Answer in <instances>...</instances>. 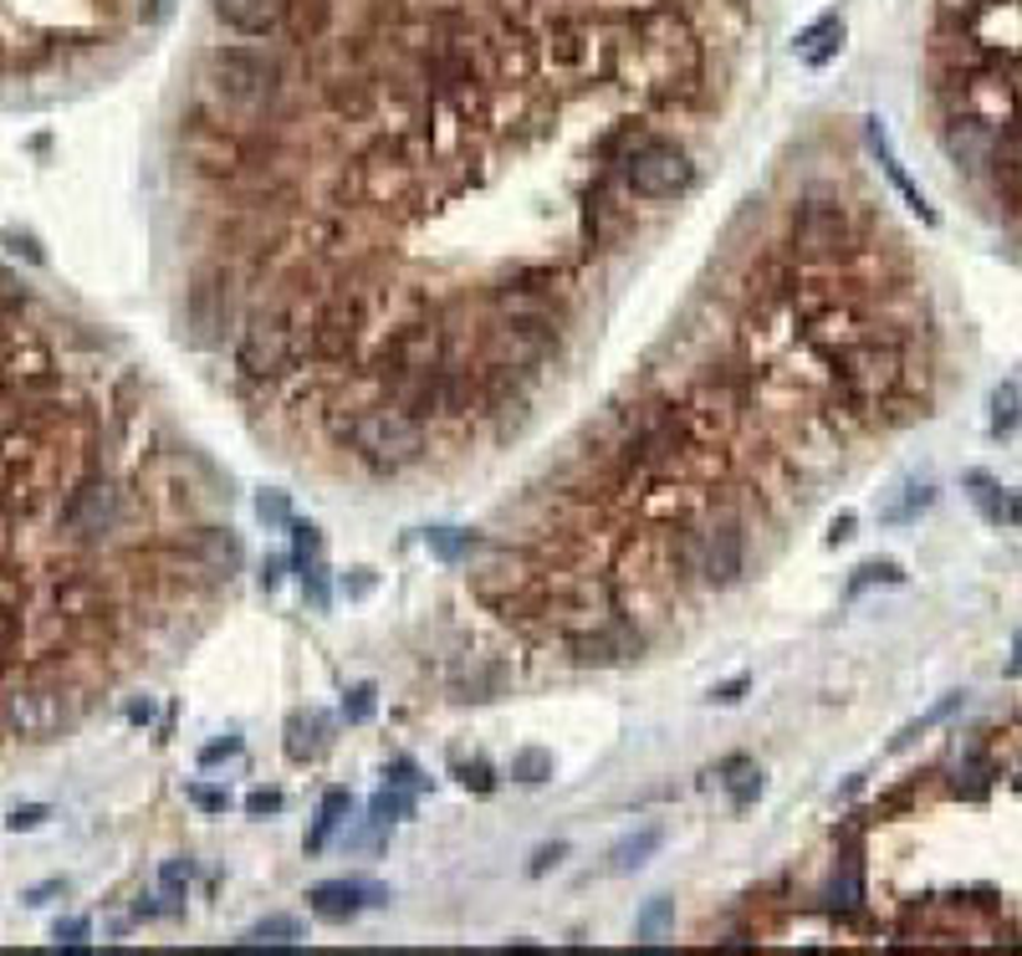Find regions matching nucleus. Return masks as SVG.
<instances>
[{"mask_svg":"<svg viewBox=\"0 0 1022 956\" xmlns=\"http://www.w3.org/2000/svg\"><path fill=\"white\" fill-rule=\"evenodd\" d=\"M205 67H211V87L236 108H261L281 93V62L256 46H215Z\"/></svg>","mask_w":1022,"mask_h":956,"instance_id":"obj_1","label":"nucleus"},{"mask_svg":"<svg viewBox=\"0 0 1022 956\" xmlns=\"http://www.w3.org/2000/svg\"><path fill=\"white\" fill-rule=\"evenodd\" d=\"M680 562H686V573H696L706 589H731V583L742 578V568H746L742 522L716 517V522H706L700 533H686V543H680Z\"/></svg>","mask_w":1022,"mask_h":956,"instance_id":"obj_2","label":"nucleus"},{"mask_svg":"<svg viewBox=\"0 0 1022 956\" xmlns=\"http://www.w3.org/2000/svg\"><path fill=\"white\" fill-rule=\"evenodd\" d=\"M348 440L364 461L389 465V471L394 465L420 461V450H424V430L409 409H364V415L348 425Z\"/></svg>","mask_w":1022,"mask_h":956,"instance_id":"obj_3","label":"nucleus"},{"mask_svg":"<svg viewBox=\"0 0 1022 956\" xmlns=\"http://www.w3.org/2000/svg\"><path fill=\"white\" fill-rule=\"evenodd\" d=\"M297 353H302V327L287 312H256L246 323V333H240L236 358L251 379H277V374H287L297 364Z\"/></svg>","mask_w":1022,"mask_h":956,"instance_id":"obj_4","label":"nucleus"},{"mask_svg":"<svg viewBox=\"0 0 1022 956\" xmlns=\"http://www.w3.org/2000/svg\"><path fill=\"white\" fill-rule=\"evenodd\" d=\"M624 180H630V190L639 200H675L696 184V164H690L686 149H675L665 139H649L624 159Z\"/></svg>","mask_w":1022,"mask_h":956,"instance_id":"obj_5","label":"nucleus"},{"mask_svg":"<svg viewBox=\"0 0 1022 956\" xmlns=\"http://www.w3.org/2000/svg\"><path fill=\"white\" fill-rule=\"evenodd\" d=\"M236 327V287L230 277H200L184 297V343L190 348H220Z\"/></svg>","mask_w":1022,"mask_h":956,"instance_id":"obj_6","label":"nucleus"},{"mask_svg":"<svg viewBox=\"0 0 1022 956\" xmlns=\"http://www.w3.org/2000/svg\"><path fill=\"white\" fill-rule=\"evenodd\" d=\"M62 527H67L77 543H103L108 533L123 527V492L112 486L108 476H87L77 492L62 506Z\"/></svg>","mask_w":1022,"mask_h":956,"instance_id":"obj_7","label":"nucleus"},{"mask_svg":"<svg viewBox=\"0 0 1022 956\" xmlns=\"http://www.w3.org/2000/svg\"><path fill=\"white\" fill-rule=\"evenodd\" d=\"M67 721H72L67 696H56V690H15V696H6V727L15 737H26V742L56 737Z\"/></svg>","mask_w":1022,"mask_h":956,"instance_id":"obj_8","label":"nucleus"},{"mask_svg":"<svg viewBox=\"0 0 1022 956\" xmlns=\"http://www.w3.org/2000/svg\"><path fill=\"white\" fill-rule=\"evenodd\" d=\"M793 236H798L803 251L813 256H833L849 240V211L843 205H824V200H813V205H803L798 221H793Z\"/></svg>","mask_w":1022,"mask_h":956,"instance_id":"obj_9","label":"nucleus"},{"mask_svg":"<svg viewBox=\"0 0 1022 956\" xmlns=\"http://www.w3.org/2000/svg\"><path fill=\"white\" fill-rule=\"evenodd\" d=\"M639 630H634L630 619H603L599 630H589V634H578L573 640V655L583 665H618V660H630V655H639Z\"/></svg>","mask_w":1022,"mask_h":956,"instance_id":"obj_10","label":"nucleus"},{"mask_svg":"<svg viewBox=\"0 0 1022 956\" xmlns=\"http://www.w3.org/2000/svg\"><path fill=\"white\" fill-rule=\"evenodd\" d=\"M384 900V885H364V880H323V885L308 890V905L318 921H353L364 905H378Z\"/></svg>","mask_w":1022,"mask_h":956,"instance_id":"obj_11","label":"nucleus"},{"mask_svg":"<svg viewBox=\"0 0 1022 956\" xmlns=\"http://www.w3.org/2000/svg\"><path fill=\"white\" fill-rule=\"evenodd\" d=\"M864 133H869V149H874V159H880V169H884V174H890V184H895V190H900V200H905V205H911V211L921 215L925 225H936V211L925 205V195H921V190H915V180H911V174H905V164H900V159H895V149H890V133H884V123H880V118H869V128H864Z\"/></svg>","mask_w":1022,"mask_h":956,"instance_id":"obj_12","label":"nucleus"},{"mask_svg":"<svg viewBox=\"0 0 1022 956\" xmlns=\"http://www.w3.org/2000/svg\"><path fill=\"white\" fill-rule=\"evenodd\" d=\"M215 15L246 36H267L287 21V0H215Z\"/></svg>","mask_w":1022,"mask_h":956,"instance_id":"obj_13","label":"nucleus"},{"mask_svg":"<svg viewBox=\"0 0 1022 956\" xmlns=\"http://www.w3.org/2000/svg\"><path fill=\"white\" fill-rule=\"evenodd\" d=\"M195 558L205 562L211 573L230 578L240 568V558H246V552H240V537L230 533V527H200V533H195Z\"/></svg>","mask_w":1022,"mask_h":956,"instance_id":"obj_14","label":"nucleus"},{"mask_svg":"<svg viewBox=\"0 0 1022 956\" xmlns=\"http://www.w3.org/2000/svg\"><path fill=\"white\" fill-rule=\"evenodd\" d=\"M839 46H843V21L839 15H818V21L798 36V56L808 62V67H828V62L839 56Z\"/></svg>","mask_w":1022,"mask_h":956,"instance_id":"obj_15","label":"nucleus"},{"mask_svg":"<svg viewBox=\"0 0 1022 956\" xmlns=\"http://www.w3.org/2000/svg\"><path fill=\"white\" fill-rule=\"evenodd\" d=\"M659 844H665V834H659L655 824H645V829L624 834V839L609 849V874H630V870H639V864H649Z\"/></svg>","mask_w":1022,"mask_h":956,"instance_id":"obj_16","label":"nucleus"},{"mask_svg":"<svg viewBox=\"0 0 1022 956\" xmlns=\"http://www.w3.org/2000/svg\"><path fill=\"white\" fill-rule=\"evenodd\" d=\"M716 777H721V787L731 793V803H736V808H752V803L762 798V767H756L752 758H727Z\"/></svg>","mask_w":1022,"mask_h":956,"instance_id":"obj_17","label":"nucleus"},{"mask_svg":"<svg viewBox=\"0 0 1022 956\" xmlns=\"http://www.w3.org/2000/svg\"><path fill=\"white\" fill-rule=\"evenodd\" d=\"M348 814H353L348 787H333V793L323 798V814H318V824H312V834H308V855H323L327 839H333V829H337V824H343Z\"/></svg>","mask_w":1022,"mask_h":956,"instance_id":"obj_18","label":"nucleus"},{"mask_svg":"<svg viewBox=\"0 0 1022 956\" xmlns=\"http://www.w3.org/2000/svg\"><path fill=\"white\" fill-rule=\"evenodd\" d=\"M930 502H936V492H930V486H915V481H911V486H900L895 502L880 506V522H890V527H905V522H915Z\"/></svg>","mask_w":1022,"mask_h":956,"instance_id":"obj_19","label":"nucleus"},{"mask_svg":"<svg viewBox=\"0 0 1022 956\" xmlns=\"http://www.w3.org/2000/svg\"><path fill=\"white\" fill-rule=\"evenodd\" d=\"M318 731H323V717H302V711H292L287 717V758L292 762H308L318 758Z\"/></svg>","mask_w":1022,"mask_h":956,"instance_id":"obj_20","label":"nucleus"},{"mask_svg":"<svg viewBox=\"0 0 1022 956\" xmlns=\"http://www.w3.org/2000/svg\"><path fill=\"white\" fill-rule=\"evenodd\" d=\"M971 502L981 506V517L997 522V527H1012V492L992 486L987 476H971Z\"/></svg>","mask_w":1022,"mask_h":956,"instance_id":"obj_21","label":"nucleus"},{"mask_svg":"<svg viewBox=\"0 0 1022 956\" xmlns=\"http://www.w3.org/2000/svg\"><path fill=\"white\" fill-rule=\"evenodd\" d=\"M1022 425V389L1018 384H997L992 389V436H1012Z\"/></svg>","mask_w":1022,"mask_h":956,"instance_id":"obj_22","label":"nucleus"},{"mask_svg":"<svg viewBox=\"0 0 1022 956\" xmlns=\"http://www.w3.org/2000/svg\"><path fill=\"white\" fill-rule=\"evenodd\" d=\"M670 926H675V900L655 895L645 911H639V921H634V936H639V942H659Z\"/></svg>","mask_w":1022,"mask_h":956,"instance_id":"obj_23","label":"nucleus"},{"mask_svg":"<svg viewBox=\"0 0 1022 956\" xmlns=\"http://www.w3.org/2000/svg\"><path fill=\"white\" fill-rule=\"evenodd\" d=\"M552 767H558V762H552V752H542V746H521L517 758H512V777H517V783H527V787L547 783V777H552Z\"/></svg>","mask_w":1022,"mask_h":956,"instance_id":"obj_24","label":"nucleus"},{"mask_svg":"<svg viewBox=\"0 0 1022 956\" xmlns=\"http://www.w3.org/2000/svg\"><path fill=\"white\" fill-rule=\"evenodd\" d=\"M430 552L434 558H445V562H461V558H471L476 552V537L471 533H455V527H430Z\"/></svg>","mask_w":1022,"mask_h":956,"instance_id":"obj_25","label":"nucleus"},{"mask_svg":"<svg viewBox=\"0 0 1022 956\" xmlns=\"http://www.w3.org/2000/svg\"><path fill=\"white\" fill-rule=\"evenodd\" d=\"M368 818H378V824L415 818V798H409L405 787H384V793H374V803H368Z\"/></svg>","mask_w":1022,"mask_h":956,"instance_id":"obj_26","label":"nucleus"},{"mask_svg":"<svg viewBox=\"0 0 1022 956\" xmlns=\"http://www.w3.org/2000/svg\"><path fill=\"white\" fill-rule=\"evenodd\" d=\"M828 900L839 905V911H859V900H864V890H859V864L849 859L839 874H833V885H828Z\"/></svg>","mask_w":1022,"mask_h":956,"instance_id":"obj_27","label":"nucleus"},{"mask_svg":"<svg viewBox=\"0 0 1022 956\" xmlns=\"http://www.w3.org/2000/svg\"><path fill=\"white\" fill-rule=\"evenodd\" d=\"M318 552H323V533H318L312 522H292V558H297V573H302L308 562H318Z\"/></svg>","mask_w":1022,"mask_h":956,"instance_id":"obj_28","label":"nucleus"},{"mask_svg":"<svg viewBox=\"0 0 1022 956\" xmlns=\"http://www.w3.org/2000/svg\"><path fill=\"white\" fill-rule=\"evenodd\" d=\"M251 942H281V946H292V942H302V921H292V915H267V921L251 931Z\"/></svg>","mask_w":1022,"mask_h":956,"instance_id":"obj_29","label":"nucleus"},{"mask_svg":"<svg viewBox=\"0 0 1022 956\" xmlns=\"http://www.w3.org/2000/svg\"><path fill=\"white\" fill-rule=\"evenodd\" d=\"M302 599H308L312 609H327V604H333V583H327V568H323V562H308V568H302Z\"/></svg>","mask_w":1022,"mask_h":956,"instance_id":"obj_30","label":"nucleus"},{"mask_svg":"<svg viewBox=\"0 0 1022 956\" xmlns=\"http://www.w3.org/2000/svg\"><path fill=\"white\" fill-rule=\"evenodd\" d=\"M869 583H905V573H900V562H890V558H884V562H864V568L854 573V583H849V593H864Z\"/></svg>","mask_w":1022,"mask_h":956,"instance_id":"obj_31","label":"nucleus"},{"mask_svg":"<svg viewBox=\"0 0 1022 956\" xmlns=\"http://www.w3.org/2000/svg\"><path fill=\"white\" fill-rule=\"evenodd\" d=\"M455 777H461V787L465 793H491L496 787V777H491V762H481V758H455Z\"/></svg>","mask_w":1022,"mask_h":956,"instance_id":"obj_32","label":"nucleus"},{"mask_svg":"<svg viewBox=\"0 0 1022 956\" xmlns=\"http://www.w3.org/2000/svg\"><path fill=\"white\" fill-rule=\"evenodd\" d=\"M256 517L267 522V527H292V502H287V492H261L256 496Z\"/></svg>","mask_w":1022,"mask_h":956,"instance_id":"obj_33","label":"nucleus"},{"mask_svg":"<svg viewBox=\"0 0 1022 956\" xmlns=\"http://www.w3.org/2000/svg\"><path fill=\"white\" fill-rule=\"evenodd\" d=\"M159 885H164V900H174V905H180L184 890H190V859H164V870H159Z\"/></svg>","mask_w":1022,"mask_h":956,"instance_id":"obj_34","label":"nucleus"},{"mask_svg":"<svg viewBox=\"0 0 1022 956\" xmlns=\"http://www.w3.org/2000/svg\"><path fill=\"white\" fill-rule=\"evenodd\" d=\"M956 706H961V696H946V701H940V706H936V711H925V717H921V721H911V727H905V731H900V737H895V746H911V742H915V737H921V731H930V727H936V721H946V717H951V711H956Z\"/></svg>","mask_w":1022,"mask_h":956,"instance_id":"obj_35","label":"nucleus"},{"mask_svg":"<svg viewBox=\"0 0 1022 956\" xmlns=\"http://www.w3.org/2000/svg\"><path fill=\"white\" fill-rule=\"evenodd\" d=\"M46 818H52V808H46V803H26V808H15V814L6 818V829H11V834H31V829H42Z\"/></svg>","mask_w":1022,"mask_h":956,"instance_id":"obj_36","label":"nucleus"},{"mask_svg":"<svg viewBox=\"0 0 1022 956\" xmlns=\"http://www.w3.org/2000/svg\"><path fill=\"white\" fill-rule=\"evenodd\" d=\"M190 803H195L200 814H225V808H230V793H225V787L195 783V787H190Z\"/></svg>","mask_w":1022,"mask_h":956,"instance_id":"obj_37","label":"nucleus"},{"mask_svg":"<svg viewBox=\"0 0 1022 956\" xmlns=\"http://www.w3.org/2000/svg\"><path fill=\"white\" fill-rule=\"evenodd\" d=\"M281 808H287V798H281L277 787H256V793H246V814H251V818L281 814Z\"/></svg>","mask_w":1022,"mask_h":956,"instance_id":"obj_38","label":"nucleus"},{"mask_svg":"<svg viewBox=\"0 0 1022 956\" xmlns=\"http://www.w3.org/2000/svg\"><path fill=\"white\" fill-rule=\"evenodd\" d=\"M343 717H348V721H368V717H374V686H353L348 696H343Z\"/></svg>","mask_w":1022,"mask_h":956,"instance_id":"obj_39","label":"nucleus"},{"mask_svg":"<svg viewBox=\"0 0 1022 956\" xmlns=\"http://www.w3.org/2000/svg\"><path fill=\"white\" fill-rule=\"evenodd\" d=\"M240 758V737H225V742H211L200 746V767H220V762Z\"/></svg>","mask_w":1022,"mask_h":956,"instance_id":"obj_40","label":"nucleus"},{"mask_svg":"<svg viewBox=\"0 0 1022 956\" xmlns=\"http://www.w3.org/2000/svg\"><path fill=\"white\" fill-rule=\"evenodd\" d=\"M384 777H389V787H420L424 783L420 767H415V762H405V758L389 762V767H384Z\"/></svg>","mask_w":1022,"mask_h":956,"instance_id":"obj_41","label":"nucleus"},{"mask_svg":"<svg viewBox=\"0 0 1022 956\" xmlns=\"http://www.w3.org/2000/svg\"><path fill=\"white\" fill-rule=\"evenodd\" d=\"M562 855H568V844H542V849H537V855H532V864H527V874H547V870H552V864H558Z\"/></svg>","mask_w":1022,"mask_h":956,"instance_id":"obj_42","label":"nucleus"},{"mask_svg":"<svg viewBox=\"0 0 1022 956\" xmlns=\"http://www.w3.org/2000/svg\"><path fill=\"white\" fill-rule=\"evenodd\" d=\"M52 936L62 946H87V921H56Z\"/></svg>","mask_w":1022,"mask_h":956,"instance_id":"obj_43","label":"nucleus"},{"mask_svg":"<svg viewBox=\"0 0 1022 956\" xmlns=\"http://www.w3.org/2000/svg\"><path fill=\"white\" fill-rule=\"evenodd\" d=\"M343 593H348V599H368V593H374V573H368V568H353V573L343 578Z\"/></svg>","mask_w":1022,"mask_h":956,"instance_id":"obj_44","label":"nucleus"},{"mask_svg":"<svg viewBox=\"0 0 1022 956\" xmlns=\"http://www.w3.org/2000/svg\"><path fill=\"white\" fill-rule=\"evenodd\" d=\"M281 578H287V562H281V558H267V562H261V573H256V583H261V589H281Z\"/></svg>","mask_w":1022,"mask_h":956,"instance_id":"obj_45","label":"nucleus"},{"mask_svg":"<svg viewBox=\"0 0 1022 956\" xmlns=\"http://www.w3.org/2000/svg\"><path fill=\"white\" fill-rule=\"evenodd\" d=\"M52 895H62V880H46V885H31L26 890V905H46Z\"/></svg>","mask_w":1022,"mask_h":956,"instance_id":"obj_46","label":"nucleus"},{"mask_svg":"<svg viewBox=\"0 0 1022 956\" xmlns=\"http://www.w3.org/2000/svg\"><path fill=\"white\" fill-rule=\"evenodd\" d=\"M742 690H746V680H727V686H721V690H711V701L731 706V701H742Z\"/></svg>","mask_w":1022,"mask_h":956,"instance_id":"obj_47","label":"nucleus"},{"mask_svg":"<svg viewBox=\"0 0 1022 956\" xmlns=\"http://www.w3.org/2000/svg\"><path fill=\"white\" fill-rule=\"evenodd\" d=\"M128 721H133V727H149V721H154V701H133L128 706Z\"/></svg>","mask_w":1022,"mask_h":956,"instance_id":"obj_48","label":"nucleus"},{"mask_svg":"<svg viewBox=\"0 0 1022 956\" xmlns=\"http://www.w3.org/2000/svg\"><path fill=\"white\" fill-rule=\"evenodd\" d=\"M849 537H854V517H839L833 522V533H828V543L839 548V543H849Z\"/></svg>","mask_w":1022,"mask_h":956,"instance_id":"obj_49","label":"nucleus"},{"mask_svg":"<svg viewBox=\"0 0 1022 956\" xmlns=\"http://www.w3.org/2000/svg\"><path fill=\"white\" fill-rule=\"evenodd\" d=\"M1012 675H1022V634H1018V645H1012Z\"/></svg>","mask_w":1022,"mask_h":956,"instance_id":"obj_50","label":"nucleus"}]
</instances>
